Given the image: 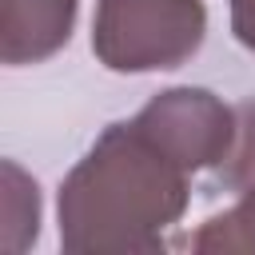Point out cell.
<instances>
[{
  "mask_svg": "<svg viewBox=\"0 0 255 255\" xmlns=\"http://www.w3.org/2000/svg\"><path fill=\"white\" fill-rule=\"evenodd\" d=\"M207 36L203 0H96L92 52L108 72L183 68Z\"/></svg>",
  "mask_w": 255,
  "mask_h": 255,
  "instance_id": "cell-2",
  "label": "cell"
},
{
  "mask_svg": "<svg viewBox=\"0 0 255 255\" xmlns=\"http://www.w3.org/2000/svg\"><path fill=\"white\" fill-rule=\"evenodd\" d=\"M199 255H255V179L235 195V203L211 219L187 239Z\"/></svg>",
  "mask_w": 255,
  "mask_h": 255,
  "instance_id": "cell-5",
  "label": "cell"
},
{
  "mask_svg": "<svg viewBox=\"0 0 255 255\" xmlns=\"http://www.w3.org/2000/svg\"><path fill=\"white\" fill-rule=\"evenodd\" d=\"M255 179V100L235 104V143L227 159L215 167V183L231 195H239Z\"/></svg>",
  "mask_w": 255,
  "mask_h": 255,
  "instance_id": "cell-7",
  "label": "cell"
},
{
  "mask_svg": "<svg viewBox=\"0 0 255 255\" xmlns=\"http://www.w3.org/2000/svg\"><path fill=\"white\" fill-rule=\"evenodd\" d=\"M135 120L195 175L215 171L235 143V108H227L207 88H167L155 92Z\"/></svg>",
  "mask_w": 255,
  "mask_h": 255,
  "instance_id": "cell-3",
  "label": "cell"
},
{
  "mask_svg": "<svg viewBox=\"0 0 255 255\" xmlns=\"http://www.w3.org/2000/svg\"><path fill=\"white\" fill-rule=\"evenodd\" d=\"M231 4V32L255 56V0H227Z\"/></svg>",
  "mask_w": 255,
  "mask_h": 255,
  "instance_id": "cell-8",
  "label": "cell"
},
{
  "mask_svg": "<svg viewBox=\"0 0 255 255\" xmlns=\"http://www.w3.org/2000/svg\"><path fill=\"white\" fill-rule=\"evenodd\" d=\"M191 203V171L131 116L108 124L60 183L68 255H155Z\"/></svg>",
  "mask_w": 255,
  "mask_h": 255,
  "instance_id": "cell-1",
  "label": "cell"
},
{
  "mask_svg": "<svg viewBox=\"0 0 255 255\" xmlns=\"http://www.w3.org/2000/svg\"><path fill=\"white\" fill-rule=\"evenodd\" d=\"M80 0H0V60L8 68L44 64L68 48Z\"/></svg>",
  "mask_w": 255,
  "mask_h": 255,
  "instance_id": "cell-4",
  "label": "cell"
},
{
  "mask_svg": "<svg viewBox=\"0 0 255 255\" xmlns=\"http://www.w3.org/2000/svg\"><path fill=\"white\" fill-rule=\"evenodd\" d=\"M40 235V187L12 159H4V247L28 251Z\"/></svg>",
  "mask_w": 255,
  "mask_h": 255,
  "instance_id": "cell-6",
  "label": "cell"
}]
</instances>
